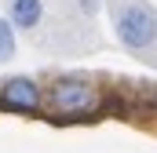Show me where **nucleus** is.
Listing matches in <instances>:
<instances>
[{"mask_svg":"<svg viewBox=\"0 0 157 153\" xmlns=\"http://www.w3.org/2000/svg\"><path fill=\"white\" fill-rule=\"evenodd\" d=\"M48 102H51V110L59 117L80 120V117H88L99 106V91H95V84L84 80V76H59V80L51 84V91H48Z\"/></svg>","mask_w":157,"mask_h":153,"instance_id":"f03ea898","label":"nucleus"},{"mask_svg":"<svg viewBox=\"0 0 157 153\" xmlns=\"http://www.w3.org/2000/svg\"><path fill=\"white\" fill-rule=\"evenodd\" d=\"M113 29L128 51H146L157 44V11L150 4H124L113 15Z\"/></svg>","mask_w":157,"mask_h":153,"instance_id":"f257e3e1","label":"nucleus"},{"mask_svg":"<svg viewBox=\"0 0 157 153\" xmlns=\"http://www.w3.org/2000/svg\"><path fill=\"white\" fill-rule=\"evenodd\" d=\"M15 58V26L7 18H0V66Z\"/></svg>","mask_w":157,"mask_h":153,"instance_id":"39448f33","label":"nucleus"},{"mask_svg":"<svg viewBox=\"0 0 157 153\" xmlns=\"http://www.w3.org/2000/svg\"><path fill=\"white\" fill-rule=\"evenodd\" d=\"M80 11H84V15H95V11H99V0H80Z\"/></svg>","mask_w":157,"mask_h":153,"instance_id":"423d86ee","label":"nucleus"},{"mask_svg":"<svg viewBox=\"0 0 157 153\" xmlns=\"http://www.w3.org/2000/svg\"><path fill=\"white\" fill-rule=\"evenodd\" d=\"M40 84L33 76H11L4 88H0V102L7 106V110H18V113H33L40 110Z\"/></svg>","mask_w":157,"mask_h":153,"instance_id":"7ed1b4c3","label":"nucleus"},{"mask_svg":"<svg viewBox=\"0 0 157 153\" xmlns=\"http://www.w3.org/2000/svg\"><path fill=\"white\" fill-rule=\"evenodd\" d=\"M44 18V0H11L7 4V22L15 29H37Z\"/></svg>","mask_w":157,"mask_h":153,"instance_id":"20e7f679","label":"nucleus"}]
</instances>
